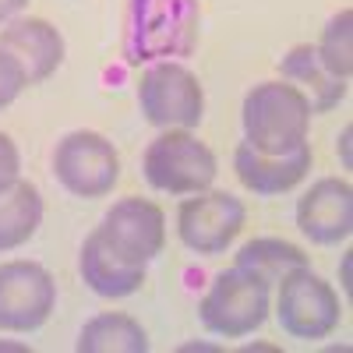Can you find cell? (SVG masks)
<instances>
[{
	"label": "cell",
	"instance_id": "1",
	"mask_svg": "<svg viewBox=\"0 0 353 353\" xmlns=\"http://www.w3.org/2000/svg\"><path fill=\"white\" fill-rule=\"evenodd\" d=\"M201 36L198 0H128L124 14V61L156 64L191 57Z\"/></svg>",
	"mask_w": 353,
	"mask_h": 353
},
{
	"label": "cell",
	"instance_id": "2",
	"mask_svg": "<svg viewBox=\"0 0 353 353\" xmlns=\"http://www.w3.org/2000/svg\"><path fill=\"white\" fill-rule=\"evenodd\" d=\"M311 103L290 81H258L248 88L241 106L244 141L265 156L293 152L307 141L311 131Z\"/></svg>",
	"mask_w": 353,
	"mask_h": 353
},
{
	"label": "cell",
	"instance_id": "3",
	"mask_svg": "<svg viewBox=\"0 0 353 353\" xmlns=\"http://www.w3.org/2000/svg\"><path fill=\"white\" fill-rule=\"evenodd\" d=\"M141 173L152 191L198 194V191L212 188L219 163L198 134H191L184 128H166L159 138L149 141V149L141 156Z\"/></svg>",
	"mask_w": 353,
	"mask_h": 353
},
{
	"label": "cell",
	"instance_id": "4",
	"mask_svg": "<svg viewBox=\"0 0 353 353\" xmlns=\"http://www.w3.org/2000/svg\"><path fill=\"white\" fill-rule=\"evenodd\" d=\"M269 307V286L233 265L212 279V286L198 301V321L205 325V332L219 339H244L265 325Z\"/></svg>",
	"mask_w": 353,
	"mask_h": 353
},
{
	"label": "cell",
	"instance_id": "5",
	"mask_svg": "<svg viewBox=\"0 0 353 353\" xmlns=\"http://www.w3.org/2000/svg\"><path fill=\"white\" fill-rule=\"evenodd\" d=\"M138 110L152 128H198L205 117V88L181 61H156L138 81Z\"/></svg>",
	"mask_w": 353,
	"mask_h": 353
},
{
	"label": "cell",
	"instance_id": "6",
	"mask_svg": "<svg viewBox=\"0 0 353 353\" xmlns=\"http://www.w3.org/2000/svg\"><path fill=\"white\" fill-rule=\"evenodd\" d=\"M53 176L74 198H106L121 181V156L99 131H71L53 149Z\"/></svg>",
	"mask_w": 353,
	"mask_h": 353
},
{
	"label": "cell",
	"instance_id": "7",
	"mask_svg": "<svg viewBox=\"0 0 353 353\" xmlns=\"http://www.w3.org/2000/svg\"><path fill=\"white\" fill-rule=\"evenodd\" d=\"M339 293L311 272V265L293 269L279 279V297H276V318L286 336L293 339H329L339 329Z\"/></svg>",
	"mask_w": 353,
	"mask_h": 353
},
{
	"label": "cell",
	"instance_id": "8",
	"mask_svg": "<svg viewBox=\"0 0 353 353\" xmlns=\"http://www.w3.org/2000/svg\"><path fill=\"white\" fill-rule=\"evenodd\" d=\"M248 209L241 198H233L230 191H198L181 201L176 212V233L181 244L201 258L226 254V248L237 241V233L244 230Z\"/></svg>",
	"mask_w": 353,
	"mask_h": 353
},
{
	"label": "cell",
	"instance_id": "9",
	"mask_svg": "<svg viewBox=\"0 0 353 353\" xmlns=\"http://www.w3.org/2000/svg\"><path fill=\"white\" fill-rule=\"evenodd\" d=\"M57 307V283L39 261L0 265V332H36Z\"/></svg>",
	"mask_w": 353,
	"mask_h": 353
},
{
	"label": "cell",
	"instance_id": "10",
	"mask_svg": "<svg viewBox=\"0 0 353 353\" xmlns=\"http://www.w3.org/2000/svg\"><path fill=\"white\" fill-rule=\"evenodd\" d=\"M96 230L117 254L134 265H149L156 254H163V244H166V216L149 198L113 201Z\"/></svg>",
	"mask_w": 353,
	"mask_h": 353
},
{
	"label": "cell",
	"instance_id": "11",
	"mask_svg": "<svg viewBox=\"0 0 353 353\" xmlns=\"http://www.w3.org/2000/svg\"><path fill=\"white\" fill-rule=\"evenodd\" d=\"M297 226L318 248H336L353 233V188L339 176L314 181L297 201Z\"/></svg>",
	"mask_w": 353,
	"mask_h": 353
},
{
	"label": "cell",
	"instance_id": "12",
	"mask_svg": "<svg viewBox=\"0 0 353 353\" xmlns=\"http://www.w3.org/2000/svg\"><path fill=\"white\" fill-rule=\"evenodd\" d=\"M0 50H8L25 68L28 85L46 81L64 64V36L61 28L46 18H11L0 28Z\"/></svg>",
	"mask_w": 353,
	"mask_h": 353
},
{
	"label": "cell",
	"instance_id": "13",
	"mask_svg": "<svg viewBox=\"0 0 353 353\" xmlns=\"http://www.w3.org/2000/svg\"><path fill=\"white\" fill-rule=\"evenodd\" d=\"M311 163H314V152H311L307 141L301 145V149L283 152V156H265V152L251 149L248 141H241L237 152H233L237 181L251 194H261V198H276V194L293 191L311 173Z\"/></svg>",
	"mask_w": 353,
	"mask_h": 353
},
{
	"label": "cell",
	"instance_id": "14",
	"mask_svg": "<svg viewBox=\"0 0 353 353\" xmlns=\"http://www.w3.org/2000/svg\"><path fill=\"white\" fill-rule=\"evenodd\" d=\"M78 272H81L85 286L92 290L96 297H106V301L131 297V293H138L141 283H145V265L121 258L103 241L99 230H92L85 237V244L78 251Z\"/></svg>",
	"mask_w": 353,
	"mask_h": 353
},
{
	"label": "cell",
	"instance_id": "15",
	"mask_svg": "<svg viewBox=\"0 0 353 353\" xmlns=\"http://www.w3.org/2000/svg\"><path fill=\"white\" fill-rule=\"evenodd\" d=\"M276 68H279L283 81H293L307 96L311 113H329L346 99V81L336 78L325 64L318 61V50L311 43H301V46L286 50Z\"/></svg>",
	"mask_w": 353,
	"mask_h": 353
},
{
	"label": "cell",
	"instance_id": "16",
	"mask_svg": "<svg viewBox=\"0 0 353 353\" xmlns=\"http://www.w3.org/2000/svg\"><path fill=\"white\" fill-rule=\"evenodd\" d=\"M43 223V194L36 184L18 181L11 191L0 194V254L18 251L36 237Z\"/></svg>",
	"mask_w": 353,
	"mask_h": 353
},
{
	"label": "cell",
	"instance_id": "17",
	"mask_svg": "<svg viewBox=\"0 0 353 353\" xmlns=\"http://www.w3.org/2000/svg\"><path fill=\"white\" fill-rule=\"evenodd\" d=\"M74 350L78 353H145L149 350V336L131 314L106 311L81 325Z\"/></svg>",
	"mask_w": 353,
	"mask_h": 353
},
{
	"label": "cell",
	"instance_id": "18",
	"mask_svg": "<svg viewBox=\"0 0 353 353\" xmlns=\"http://www.w3.org/2000/svg\"><path fill=\"white\" fill-rule=\"evenodd\" d=\"M304 265H311L304 248L290 244L283 237H254L237 251V269L261 279L265 286H276L283 276H290L293 269H304Z\"/></svg>",
	"mask_w": 353,
	"mask_h": 353
},
{
	"label": "cell",
	"instance_id": "19",
	"mask_svg": "<svg viewBox=\"0 0 353 353\" xmlns=\"http://www.w3.org/2000/svg\"><path fill=\"white\" fill-rule=\"evenodd\" d=\"M314 50H318V61L336 78L350 81V71H353V11L350 8L329 18V25L321 28V43Z\"/></svg>",
	"mask_w": 353,
	"mask_h": 353
},
{
	"label": "cell",
	"instance_id": "20",
	"mask_svg": "<svg viewBox=\"0 0 353 353\" xmlns=\"http://www.w3.org/2000/svg\"><path fill=\"white\" fill-rule=\"evenodd\" d=\"M25 85H28L25 68L14 61L8 50H0V110L11 106V103L21 96V88H25Z\"/></svg>",
	"mask_w": 353,
	"mask_h": 353
},
{
	"label": "cell",
	"instance_id": "21",
	"mask_svg": "<svg viewBox=\"0 0 353 353\" xmlns=\"http://www.w3.org/2000/svg\"><path fill=\"white\" fill-rule=\"evenodd\" d=\"M21 181V156H18V145L0 131V194L11 191Z\"/></svg>",
	"mask_w": 353,
	"mask_h": 353
},
{
	"label": "cell",
	"instance_id": "22",
	"mask_svg": "<svg viewBox=\"0 0 353 353\" xmlns=\"http://www.w3.org/2000/svg\"><path fill=\"white\" fill-rule=\"evenodd\" d=\"M28 8V0H0V25H8L11 18H18Z\"/></svg>",
	"mask_w": 353,
	"mask_h": 353
},
{
	"label": "cell",
	"instance_id": "23",
	"mask_svg": "<svg viewBox=\"0 0 353 353\" xmlns=\"http://www.w3.org/2000/svg\"><path fill=\"white\" fill-rule=\"evenodd\" d=\"M339 152H343V166L350 170V128H343L339 134Z\"/></svg>",
	"mask_w": 353,
	"mask_h": 353
},
{
	"label": "cell",
	"instance_id": "24",
	"mask_svg": "<svg viewBox=\"0 0 353 353\" xmlns=\"http://www.w3.org/2000/svg\"><path fill=\"white\" fill-rule=\"evenodd\" d=\"M0 350H28V346H14V343H0Z\"/></svg>",
	"mask_w": 353,
	"mask_h": 353
}]
</instances>
